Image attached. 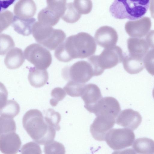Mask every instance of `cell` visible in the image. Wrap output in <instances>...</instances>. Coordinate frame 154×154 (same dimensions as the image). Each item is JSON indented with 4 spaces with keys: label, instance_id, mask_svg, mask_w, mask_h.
<instances>
[{
    "label": "cell",
    "instance_id": "cell-1",
    "mask_svg": "<svg viewBox=\"0 0 154 154\" xmlns=\"http://www.w3.org/2000/svg\"><path fill=\"white\" fill-rule=\"evenodd\" d=\"M96 45L89 34L81 32L67 38L55 49L54 55L59 61L67 62L74 59H83L94 54Z\"/></svg>",
    "mask_w": 154,
    "mask_h": 154
},
{
    "label": "cell",
    "instance_id": "cell-2",
    "mask_svg": "<svg viewBox=\"0 0 154 154\" xmlns=\"http://www.w3.org/2000/svg\"><path fill=\"white\" fill-rule=\"evenodd\" d=\"M23 126L30 137L40 145H45L53 141L56 130L49 125L42 113L37 109H31L24 115Z\"/></svg>",
    "mask_w": 154,
    "mask_h": 154
},
{
    "label": "cell",
    "instance_id": "cell-3",
    "mask_svg": "<svg viewBox=\"0 0 154 154\" xmlns=\"http://www.w3.org/2000/svg\"><path fill=\"white\" fill-rule=\"evenodd\" d=\"M149 0H115L109 8L112 15L118 19L134 20L140 19L146 13Z\"/></svg>",
    "mask_w": 154,
    "mask_h": 154
},
{
    "label": "cell",
    "instance_id": "cell-4",
    "mask_svg": "<svg viewBox=\"0 0 154 154\" xmlns=\"http://www.w3.org/2000/svg\"><path fill=\"white\" fill-rule=\"evenodd\" d=\"M32 33L37 42L51 50L55 49L64 41L66 37L62 30L54 29L38 21L33 24Z\"/></svg>",
    "mask_w": 154,
    "mask_h": 154
},
{
    "label": "cell",
    "instance_id": "cell-5",
    "mask_svg": "<svg viewBox=\"0 0 154 154\" xmlns=\"http://www.w3.org/2000/svg\"><path fill=\"white\" fill-rule=\"evenodd\" d=\"M124 56L121 48L115 46L105 48L99 55L91 56L88 58V61L93 68L95 76H98L105 69H110L121 63Z\"/></svg>",
    "mask_w": 154,
    "mask_h": 154
},
{
    "label": "cell",
    "instance_id": "cell-6",
    "mask_svg": "<svg viewBox=\"0 0 154 154\" xmlns=\"http://www.w3.org/2000/svg\"><path fill=\"white\" fill-rule=\"evenodd\" d=\"M63 79L68 81L85 84L94 76L93 68L88 62L78 61L70 66H66L62 70Z\"/></svg>",
    "mask_w": 154,
    "mask_h": 154
},
{
    "label": "cell",
    "instance_id": "cell-7",
    "mask_svg": "<svg viewBox=\"0 0 154 154\" xmlns=\"http://www.w3.org/2000/svg\"><path fill=\"white\" fill-rule=\"evenodd\" d=\"M23 53L25 58L37 68L46 69L51 63V53L40 44L30 45L25 48Z\"/></svg>",
    "mask_w": 154,
    "mask_h": 154
},
{
    "label": "cell",
    "instance_id": "cell-8",
    "mask_svg": "<svg viewBox=\"0 0 154 154\" xmlns=\"http://www.w3.org/2000/svg\"><path fill=\"white\" fill-rule=\"evenodd\" d=\"M47 6L38 13V21L51 26L55 25L63 15L66 3L63 0H47Z\"/></svg>",
    "mask_w": 154,
    "mask_h": 154
},
{
    "label": "cell",
    "instance_id": "cell-9",
    "mask_svg": "<svg viewBox=\"0 0 154 154\" xmlns=\"http://www.w3.org/2000/svg\"><path fill=\"white\" fill-rule=\"evenodd\" d=\"M131 133L126 128H112L106 133L105 141L111 149L120 150L130 146Z\"/></svg>",
    "mask_w": 154,
    "mask_h": 154
},
{
    "label": "cell",
    "instance_id": "cell-10",
    "mask_svg": "<svg viewBox=\"0 0 154 154\" xmlns=\"http://www.w3.org/2000/svg\"><path fill=\"white\" fill-rule=\"evenodd\" d=\"M116 119L105 116H98L90 126V132L95 140L99 141L105 140L106 133L114 126Z\"/></svg>",
    "mask_w": 154,
    "mask_h": 154
},
{
    "label": "cell",
    "instance_id": "cell-11",
    "mask_svg": "<svg viewBox=\"0 0 154 154\" xmlns=\"http://www.w3.org/2000/svg\"><path fill=\"white\" fill-rule=\"evenodd\" d=\"M121 111L120 104L115 98L111 97H102L95 105L90 112L96 116H105L116 119Z\"/></svg>",
    "mask_w": 154,
    "mask_h": 154
},
{
    "label": "cell",
    "instance_id": "cell-12",
    "mask_svg": "<svg viewBox=\"0 0 154 154\" xmlns=\"http://www.w3.org/2000/svg\"><path fill=\"white\" fill-rule=\"evenodd\" d=\"M151 27L150 19L147 17L138 20L129 21L125 25V29L129 35L132 38H140L147 34Z\"/></svg>",
    "mask_w": 154,
    "mask_h": 154
},
{
    "label": "cell",
    "instance_id": "cell-13",
    "mask_svg": "<svg viewBox=\"0 0 154 154\" xmlns=\"http://www.w3.org/2000/svg\"><path fill=\"white\" fill-rule=\"evenodd\" d=\"M118 38L117 33L115 29L107 26L98 29L94 35V39L97 44L105 48L116 46Z\"/></svg>",
    "mask_w": 154,
    "mask_h": 154
},
{
    "label": "cell",
    "instance_id": "cell-14",
    "mask_svg": "<svg viewBox=\"0 0 154 154\" xmlns=\"http://www.w3.org/2000/svg\"><path fill=\"white\" fill-rule=\"evenodd\" d=\"M21 144L20 137L15 132L0 134V149L4 154H16Z\"/></svg>",
    "mask_w": 154,
    "mask_h": 154
},
{
    "label": "cell",
    "instance_id": "cell-15",
    "mask_svg": "<svg viewBox=\"0 0 154 154\" xmlns=\"http://www.w3.org/2000/svg\"><path fill=\"white\" fill-rule=\"evenodd\" d=\"M81 97L85 103V108L90 112L103 97L99 88L92 83L85 85Z\"/></svg>",
    "mask_w": 154,
    "mask_h": 154
},
{
    "label": "cell",
    "instance_id": "cell-16",
    "mask_svg": "<svg viewBox=\"0 0 154 154\" xmlns=\"http://www.w3.org/2000/svg\"><path fill=\"white\" fill-rule=\"evenodd\" d=\"M142 118L137 111L127 109L120 112L116 119V123L123 127L136 128L141 123Z\"/></svg>",
    "mask_w": 154,
    "mask_h": 154
},
{
    "label": "cell",
    "instance_id": "cell-17",
    "mask_svg": "<svg viewBox=\"0 0 154 154\" xmlns=\"http://www.w3.org/2000/svg\"><path fill=\"white\" fill-rule=\"evenodd\" d=\"M129 54L135 57L143 58L148 51L149 46L144 38H130L127 41Z\"/></svg>",
    "mask_w": 154,
    "mask_h": 154
},
{
    "label": "cell",
    "instance_id": "cell-18",
    "mask_svg": "<svg viewBox=\"0 0 154 154\" xmlns=\"http://www.w3.org/2000/svg\"><path fill=\"white\" fill-rule=\"evenodd\" d=\"M36 6L32 0H20L15 4L14 12L18 17L28 18L32 17L36 11Z\"/></svg>",
    "mask_w": 154,
    "mask_h": 154
},
{
    "label": "cell",
    "instance_id": "cell-19",
    "mask_svg": "<svg viewBox=\"0 0 154 154\" xmlns=\"http://www.w3.org/2000/svg\"><path fill=\"white\" fill-rule=\"evenodd\" d=\"M24 53L20 48L15 47L9 51L4 59V63L7 67L13 69L20 67L24 62Z\"/></svg>",
    "mask_w": 154,
    "mask_h": 154
},
{
    "label": "cell",
    "instance_id": "cell-20",
    "mask_svg": "<svg viewBox=\"0 0 154 154\" xmlns=\"http://www.w3.org/2000/svg\"><path fill=\"white\" fill-rule=\"evenodd\" d=\"M35 20L33 17L24 18L14 15L11 26L18 33L27 36L32 33V26Z\"/></svg>",
    "mask_w": 154,
    "mask_h": 154
},
{
    "label": "cell",
    "instance_id": "cell-21",
    "mask_svg": "<svg viewBox=\"0 0 154 154\" xmlns=\"http://www.w3.org/2000/svg\"><path fill=\"white\" fill-rule=\"evenodd\" d=\"M49 78L46 69H42L35 67L29 68L28 79L31 86L35 88L42 87L47 83Z\"/></svg>",
    "mask_w": 154,
    "mask_h": 154
},
{
    "label": "cell",
    "instance_id": "cell-22",
    "mask_svg": "<svg viewBox=\"0 0 154 154\" xmlns=\"http://www.w3.org/2000/svg\"><path fill=\"white\" fill-rule=\"evenodd\" d=\"M143 59L134 57L129 54L124 56L122 61L123 67L125 70L130 74L138 73L144 68Z\"/></svg>",
    "mask_w": 154,
    "mask_h": 154
},
{
    "label": "cell",
    "instance_id": "cell-23",
    "mask_svg": "<svg viewBox=\"0 0 154 154\" xmlns=\"http://www.w3.org/2000/svg\"><path fill=\"white\" fill-rule=\"evenodd\" d=\"M18 103L14 100H7L0 106V116L13 118L20 112Z\"/></svg>",
    "mask_w": 154,
    "mask_h": 154
},
{
    "label": "cell",
    "instance_id": "cell-24",
    "mask_svg": "<svg viewBox=\"0 0 154 154\" xmlns=\"http://www.w3.org/2000/svg\"><path fill=\"white\" fill-rule=\"evenodd\" d=\"M44 115L45 120L47 123L56 131H59L60 128L59 125L61 119L60 114L54 109L49 108L44 112Z\"/></svg>",
    "mask_w": 154,
    "mask_h": 154
},
{
    "label": "cell",
    "instance_id": "cell-25",
    "mask_svg": "<svg viewBox=\"0 0 154 154\" xmlns=\"http://www.w3.org/2000/svg\"><path fill=\"white\" fill-rule=\"evenodd\" d=\"M81 16L75 9L73 3L70 2L66 3L65 11L61 18L67 23H74L79 20Z\"/></svg>",
    "mask_w": 154,
    "mask_h": 154
},
{
    "label": "cell",
    "instance_id": "cell-26",
    "mask_svg": "<svg viewBox=\"0 0 154 154\" xmlns=\"http://www.w3.org/2000/svg\"><path fill=\"white\" fill-rule=\"evenodd\" d=\"M85 85L75 82L69 81L63 88L65 92L72 97L81 96L83 88Z\"/></svg>",
    "mask_w": 154,
    "mask_h": 154
},
{
    "label": "cell",
    "instance_id": "cell-27",
    "mask_svg": "<svg viewBox=\"0 0 154 154\" xmlns=\"http://www.w3.org/2000/svg\"><path fill=\"white\" fill-rule=\"evenodd\" d=\"M16 131V124L13 118L0 116V134L15 132Z\"/></svg>",
    "mask_w": 154,
    "mask_h": 154
},
{
    "label": "cell",
    "instance_id": "cell-28",
    "mask_svg": "<svg viewBox=\"0 0 154 154\" xmlns=\"http://www.w3.org/2000/svg\"><path fill=\"white\" fill-rule=\"evenodd\" d=\"M12 38L4 33L0 34V54L4 55L14 46Z\"/></svg>",
    "mask_w": 154,
    "mask_h": 154
},
{
    "label": "cell",
    "instance_id": "cell-29",
    "mask_svg": "<svg viewBox=\"0 0 154 154\" xmlns=\"http://www.w3.org/2000/svg\"><path fill=\"white\" fill-rule=\"evenodd\" d=\"M45 154H65V149L61 143L53 141L45 145L44 147Z\"/></svg>",
    "mask_w": 154,
    "mask_h": 154
},
{
    "label": "cell",
    "instance_id": "cell-30",
    "mask_svg": "<svg viewBox=\"0 0 154 154\" xmlns=\"http://www.w3.org/2000/svg\"><path fill=\"white\" fill-rule=\"evenodd\" d=\"M74 6L80 14H85L89 13L91 11L93 5L91 0H74Z\"/></svg>",
    "mask_w": 154,
    "mask_h": 154
},
{
    "label": "cell",
    "instance_id": "cell-31",
    "mask_svg": "<svg viewBox=\"0 0 154 154\" xmlns=\"http://www.w3.org/2000/svg\"><path fill=\"white\" fill-rule=\"evenodd\" d=\"M14 16L9 10H6L0 13V32L7 29L12 24Z\"/></svg>",
    "mask_w": 154,
    "mask_h": 154
},
{
    "label": "cell",
    "instance_id": "cell-32",
    "mask_svg": "<svg viewBox=\"0 0 154 154\" xmlns=\"http://www.w3.org/2000/svg\"><path fill=\"white\" fill-rule=\"evenodd\" d=\"M66 93L63 89L60 87L54 88L51 91V98L50 103L52 106H57L59 101L62 100L65 97Z\"/></svg>",
    "mask_w": 154,
    "mask_h": 154
},
{
    "label": "cell",
    "instance_id": "cell-33",
    "mask_svg": "<svg viewBox=\"0 0 154 154\" xmlns=\"http://www.w3.org/2000/svg\"><path fill=\"white\" fill-rule=\"evenodd\" d=\"M144 67L147 72L154 76V49L148 51L143 59Z\"/></svg>",
    "mask_w": 154,
    "mask_h": 154
},
{
    "label": "cell",
    "instance_id": "cell-34",
    "mask_svg": "<svg viewBox=\"0 0 154 154\" xmlns=\"http://www.w3.org/2000/svg\"><path fill=\"white\" fill-rule=\"evenodd\" d=\"M21 154H42V151L40 146L34 142H28L22 147Z\"/></svg>",
    "mask_w": 154,
    "mask_h": 154
},
{
    "label": "cell",
    "instance_id": "cell-35",
    "mask_svg": "<svg viewBox=\"0 0 154 154\" xmlns=\"http://www.w3.org/2000/svg\"><path fill=\"white\" fill-rule=\"evenodd\" d=\"M146 39L149 47L154 49V30H150L147 34Z\"/></svg>",
    "mask_w": 154,
    "mask_h": 154
},
{
    "label": "cell",
    "instance_id": "cell-36",
    "mask_svg": "<svg viewBox=\"0 0 154 154\" xmlns=\"http://www.w3.org/2000/svg\"><path fill=\"white\" fill-rule=\"evenodd\" d=\"M149 10L151 15L152 18L154 19V0L150 1Z\"/></svg>",
    "mask_w": 154,
    "mask_h": 154
},
{
    "label": "cell",
    "instance_id": "cell-37",
    "mask_svg": "<svg viewBox=\"0 0 154 154\" xmlns=\"http://www.w3.org/2000/svg\"><path fill=\"white\" fill-rule=\"evenodd\" d=\"M152 95H153V97L154 98V88L153 90V91H152Z\"/></svg>",
    "mask_w": 154,
    "mask_h": 154
}]
</instances>
